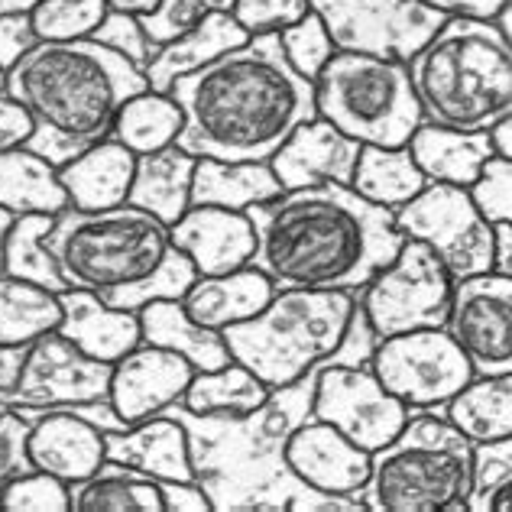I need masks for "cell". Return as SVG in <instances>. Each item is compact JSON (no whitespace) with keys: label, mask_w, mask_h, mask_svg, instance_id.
I'll return each mask as SVG.
<instances>
[{"label":"cell","mask_w":512,"mask_h":512,"mask_svg":"<svg viewBox=\"0 0 512 512\" xmlns=\"http://www.w3.org/2000/svg\"><path fill=\"white\" fill-rule=\"evenodd\" d=\"M169 94L185 117L179 146L198 159L269 163L305 120L318 117L315 82L289 65L279 33L250 36L182 75Z\"/></svg>","instance_id":"6da1fadb"},{"label":"cell","mask_w":512,"mask_h":512,"mask_svg":"<svg viewBox=\"0 0 512 512\" xmlns=\"http://www.w3.org/2000/svg\"><path fill=\"white\" fill-rule=\"evenodd\" d=\"M247 214L256 231L250 266L276 289L360 292L406 244L393 211L338 182L286 188Z\"/></svg>","instance_id":"7a4b0ae2"},{"label":"cell","mask_w":512,"mask_h":512,"mask_svg":"<svg viewBox=\"0 0 512 512\" xmlns=\"http://www.w3.org/2000/svg\"><path fill=\"white\" fill-rule=\"evenodd\" d=\"M325 367V363H321ZM315 367L299 383L273 389L260 409L247 415H198L185 406L166 412L188 431L195 483L214 512H360L357 496H325L305 487L286 464L292 431L312 419Z\"/></svg>","instance_id":"3957f363"},{"label":"cell","mask_w":512,"mask_h":512,"mask_svg":"<svg viewBox=\"0 0 512 512\" xmlns=\"http://www.w3.org/2000/svg\"><path fill=\"white\" fill-rule=\"evenodd\" d=\"M150 88L146 72L107 46L85 39H39L7 72L4 91L33 117V130L82 156L111 137L133 94Z\"/></svg>","instance_id":"277c9868"},{"label":"cell","mask_w":512,"mask_h":512,"mask_svg":"<svg viewBox=\"0 0 512 512\" xmlns=\"http://www.w3.org/2000/svg\"><path fill=\"white\" fill-rule=\"evenodd\" d=\"M409 75L428 124L477 133L512 114V46L496 20L448 17Z\"/></svg>","instance_id":"5b68a950"},{"label":"cell","mask_w":512,"mask_h":512,"mask_svg":"<svg viewBox=\"0 0 512 512\" xmlns=\"http://www.w3.org/2000/svg\"><path fill=\"white\" fill-rule=\"evenodd\" d=\"M474 441L441 409H415L399 435L370 454V477L357 493L373 512L467 509Z\"/></svg>","instance_id":"8992f818"},{"label":"cell","mask_w":512,"mask_h":512,"mask_svg":"<svg viewBox=\"0 0 512 512\" xmlns=\"http://www.w3.org/2000/svg\"><path fill=\"white\" fill-rule=\"evenodd\" d=\"M354 308L357 292L276 289L260 315L224 328V341L237 363L269 389H282L331 360Z\"/></svg>","instance_id":"52a82bcc"},{"label":"cell","mask_w":512,"mask_h":512,"mask_svg":"<svg viewBox=\"0 0 512 512\" xmlns=\"http://www.w3.org/2000/svg\"><path fill=\"white\" fill-rule=\"evenodd\" d=\"M46 247L72 289L107 292L153 276L172 247V227L133 205L65 208L52 221Z\"/></svg>","instance_id":"ba28073f"},{"label":"cell","mask_w":512,"mask_h":512,"mask_svg":"<svg viewBox=\"0 0 512 512\" xmlns=\"http://www.w3.org/2000/svg\"><path fill=\"white\" fill-rule=\"evenodd\" d=\"M315 104L318 117L363 146H409L425 124L409 62L367 52H334L315 78Z\"/></svg>","instance_id":"9c48e42d"},{"label":"cell","mask_w":512,"mask_h":512,"mask_svg":"<svg viewBox=\"0 0 512 512\" xmlns=\"http://www.w3.org/2000/svg\"><path fill=\"white\" fill-rule=\"evenodd\" d=\"M451 292L454 279L435 250L422 240L406 237L393 263H386L357 292V299L383 341L406 331L444 328L451 312Z\"/></svg>","instance_id":"30bf717a"},{"label":"cell","mask_w":512,"mask_h":512,"mask_svg":"<svg viewBox=\"0 0 512 512\" xmlns=\"http://www.w3.org/2000/svg\"><path fill=\"white\" fill-rule=\"evenodd\" d=\"M393 214L402 237L422 240L435 250L454 282L493 269L496 227L483 218L477 201L470 198V188L428 182Z\"/></svg>","instance_id":"8fae6325"},{"label":"cell","mask_w":512,"mask_h":512,"mask_svg":"<svg viewBox=\"0 0 512 512\" xmlns=\"http://www.w3.org/2000/svg\"><path fill=\"white\" fill-rule=\"evenodd\" d=\"M373 373L393 396L415 409H441L474 380V367L444 328H422L383 338Z\"/></svg>","instance_id":"7c38bea8"},{"label":"cell","mask_w":512,"mask_h":512,"mask_svg":"<svg viewBox=\"0 0 512 512\" xmlns=\"http://www.w3.org/2000/svg\"><path fill=\"white\" fill-rule=\"evenodd\" d=\"M325 20L338 52L409 62L444 26V13L425 0H308Z\"/></svg>","instance_id":"4fadbf2b"},{"label":"cell","mask_w":512,"mask_h":512,"mask_svg":"<svg viewBox=\"0 0 512 512\" xmlns=\"http://www.w3.org/2000/svg\"><path fill=\"white\" fill-rule=\"evenodd\" d=\"M30 419V461L36 470L72 487L104 467V431H124L127 422L107 399L56 409H17Z\"/></svg>","instance_id":"5bb4252c"},{"label":"cell","mask_w":512,"mask_h":512,"mask_svg":"<svg viewBox=\"0 0 512 512\" xmlns=\"http://www.w3.org/2000/svg\"><path fill=\"white\" fill-rule=\"evenodd\" d=\"M114 363L94 360L59 331L36 338L23 354L17 383L0 389V409H56L107 399Z\"/></svg>","instance_id":"9a60e30c"},{"label":"cell","mask_w":512,"mask_h":512,"mask_svg":"<svg viewBox=\"0 0 512 512\" xmlns=\"http://www.w3.org/2000/svg\"><path fill=\"white\" fill-rule=\"evenodd\" d=\"M412 409L380 383L373 367H338L325 363L318 370L312 419H321L347 435L363 451H380L393 441Z\"/></svg>","instance_id":"2e32d148"},{"label":"cell","mask_w":512,"mask_h":512,"mask_svg":"<svg viewBox=\"0 0 512 512\" xmlns=\"http://www.w3.org/2000/svg\"><path fill=\"white\" fill-rule=\"evenodd\" d=\"M444 331L464 350L474 376L512 373V276L490 269L457 279Z\"/></svg>","instance_id":"e0dca14e"},{"label":"cell","mask_w":512,"mask_h":512,"mask_svg":"<svg viewBox=\"0 0 512 512\" xmlns=\"http://www.w3.org/2000/svg\"><path fill=\"white\" fill-rule=\"evenodd\" d=\"M198 370L182 354L156 344L133 347L127 357H120L111 370V389L107 402L114 412L130 425H140L153 415H163L169 406H175L192 376Z\"/></svg>","instance_id":"ac0fdd59"},{"label":"cell","mask_w":512,"mask_h":512,"mask_svg":"<svg viewBox=\"0 0 512 512\" xmlns=\"http://www.w3.org/2000/svg\"><path fill=\"white\" fill-rule=\"evenodd\" d=\"M286 464L305 487L325 496H357L370 477V451L321 419H308L292 431Z\"/></svg>","instance_id":"d6986e66"},{"label":"cell","mask_w":512,"mask_h":512,"mask_svg":"<svg viewBox=\"0 0 512 512\" xmlns=\"http://www.w3.org/2000/svg\"><path fill=\"white\" fill-rule=\"evenodd\" d=\"M363 143L347 137L344 130L328 124L325 117L305 120L292 137L279 146L269 159L282 188H308V185H354L357 159Z\"/></svg>","instance_id":"ffe728a7"},{"label":"cell","mask_w":512,"mask_h":512,"mask_svg":"<svg viewBox=\"0 0 512 512\" xmlns=\"http://www.w3.org/2000/svg\"><path fill=\"white\" fill-rule=\"evenodd\" d=\"M172 244L192 256L198 276H221L250 266L256 231L247 211L195 205L172 224Z\"/></svg>","instance_id":"44dd1931"},{"label":"cell","mask_w":512,"mask_h":512,"mask_svg":"<svg viewBox=\"0 0 512 512\" xmlns=\"http://www.w3.org/2000/svg\"><path fill=\"white\" fill-rule=\"evenodd\" d=\"M104 454L153 480H195L188 431L169 412L153 415L124 431H104Z\"/></svg>","instance_id":"7402d4cb"},{"label":"cell","mask_w":512,"mask_h":512,"mask_svg":"<svg viewBox=\"0 0 512 512\" xmlns=\"http://www.w3.org/2000/svg\"><path fill=\"white\" fill-rule=\"evenodd\" d=\"M59 302H62V321L56 331L94 360L117 363L133 347L143 344L140 315L107 305L98 292L65 289L59 292Z\"/></svg>","instance_id":"603a6c76"},{"label":"cell","mask_w":512,"mask_h":512,"mask_svg":"<svg viewBox=\"0 0 512 512\" xmlns=\"http://www.w3.org/2000/svg\"><path fill=\"white\" fill-rule=\"evenodd\" d=\"M273 292L276 286L266 273H260L256 266H240L234 273L198 276L182 295V305L198 325L224 331L260 315L273 299Z\"/></svg>","instance_id":"cb8c5ba5"},{"label":"cell","mask_w":512,"mask_h":512,"mask_svg":"<svg viewBox=\"0 0 512 512\" xmlns=\"http://www.w3.org/2000/svg\"><path fill=\"white\" fill-rule=\"evenodd\" d=\"M247 39L250 33L240 26L231 10H214L201 23H195L192 30L169 39L166 46H156L150 65H146V82H150L153 91L169 94V88L182 75L201 69V65L224 56V52L244 46Z\"/></svg>","instance_id":"d4e9b609"},{"label":"cell","mask_w":512,"mask_h":512,"mask_svg":"<svg viewBox=\"0 0 512 512\" xmlns=\"http://www.w3.org/2000/svg\"><path fill=\"white\" fill-rule=\"evenodd\" d=\"M133 172H137V153L124 143L107 137L88 146L69 166L59 169V179L69 192L72 208L78 211H104L127 205Z\"/></svg>","instance_id":"484cf974"},{"label":"cell","mask_w":512,"mask_h":512,"mask_svg":"<svg viewBox=\"0 0 512 512\" xmlns=\"http://www.w3.org/2000/svg\"><path fill=\"white\" fill-rule=\"evenodd\" d=\"M409 153L425 172L428 182H448L461 188L474 185L483 166H487V159L496 156L490 130L467 133V130L428 124V120L412 133Z\"/></svg>","instance_id":"4316f807"},{"label":"cell","mask_w":512,"mask_h":512,"mask_svg":"<svg viewBox=\"0 0 512 512\" xmlns=\"http://www.w3.org/2000/svg\"><path fill=\"white\" fill-rule=\"evenodd\" d=\"M198 156L182 150L179 143L166 150L137 156V172L127 195V205L156 214L163 224H175L192 208V179H195Z\"/></svg>","instance_id":"83f0119b"},{"label":"cell","mask_w":512,"mask_h":512,"mask_svg":"<svg viewBox=\"0 0 512 512\" xmlns=\"http://www.w3.org/2000/svg\"><path fill=\"white\" fill-rule=\"evenodd\" d=\"M140 331L143 344H156L182 354L195 370H218L231 363V347L224 341V331H214L198 325V321L185 312L182 299H163L140 308Z\"/></svg>","instance_id":"f1b7e54d"},{"label":"cell","mask_w":512,"mask_h":512,"mask_svg":"<svg viewBox=\"0 0 512 512\" xmlns=\"http://www.w3.org/2000/svg\"><path fill=\"white\" fill-rule=\"evenodd\" d=\"M286 188L269 163H227V159H198L192 179V208H231L247 211L253 205L282 195Z\"/></svg>","instance_id":"f546056e"},{"label":"cell","mask_w":512,"mask_h":512,"mask_svg":"<svg viewBox=\"0 0 512 512\" xmlns=\"http://www.w3.org/2000/svg\"><path fill=\"white\" fill-rule=\"evenodd\" d=\"M0 208L13 214H62L72 201L49 159L13 146L0 153Z\"/></svg>","instance_id":"4dcf8cb0"},{"label":"cell","mask_w":512,"mask_h":512,"mask_svg":"<svg viewBox=\"0 0 512 512\" xmlns=\"http://www.w3.org/2000/svg\"><path fill=\"white\" fill-rule=\"evenodd\" d=\"M441 415L474 444L512 438V373L474 376L461 393L444 402Z\"/></svg>","instance_id":"1f68e13d"},{"label":"cell","mask_w":512,"mask_h":512,"mask_svg":"<svg viewBox=\"0 0 512 512\" xmlns=\"http://www.w3.org/2000/svg\"><path fill=\"white\" fill-rule=\"evenodd\" d=\"M428 185L409 146H363L354 172V192L380 208L396 211Z\"/></svg>","instance_id":"d6a6232c"},{"label":"cell","mask_w":512,"mask_h":512,"mask_svg":"<svg viewBox=\"0 0 512 512\" xmlns=\"http://www.w3.org/2000/svg\"><path fill=\"white\" fill-rule=\"evenodd\" d=\"M72 512H166L159 480L104 461L98 474L72 483Z\"/></svg>","instance_id":"836d02e7"},{"label":"cell","mask_w":512,"mask_h":512,"mask_svg":"<svg viewBox=\"0 0 512 512\" xmlns=\"http://www.w3.org/2000/svg\"><path fill=\"white\" fill-rule=\"evenodd\" d=\"M62 321L59 292L0 273V347H30Z\"/></svg>","instance_id":"e575fe53"},{"label":"cell","mask_w":512,"mask_h":512,"mask_svg":"<svg viewBox=\"0 0 512 512\" xmlns=\"http://www.w3.org/2000/svg\"><path fill=\"white\" fill-rule=\"evenodd\" d=\"M269 389L260 376L244 363H224L218 370H198L188 383L179 406L198 415H247L269 399Z\"/></svg>","instance_id":"d590c367"},{"label":"cell","mask_w":512,"mask_h":512,"mask_svg":"<svg viewBox=\"0 0 512 512\" xmlns=\"http://www.w3.org/2000/svg\"><path fill=\"white\" fill-rule=\"evenodd\" d=\"M182 120H185L182 107L175 104L172 94L146 88L140 94H133V98L120 107L111 137L120 140L137 156L156 153V150H166L172 143H179Z\"/></svg>","instance_id":"8d00e7d4"},{"label":"cell","mask_w":512,"mask_h":512,"mask_svg":"<svg viewBox=\"0 0 512 512\" xmlns=\"http://www.w3.org/2000/svg\"><path fill=\"white\" fill-rule=\"evenodd\" d=\"M52 221H56V214H17L4 244V273L17 279H30L36 286H46L52 292H65L72 286L65 282L56 256L46 247Z\"/></svg>","instance_id":"74e56055"},{"label":"cell","mask_w":512,"mask_h":512,"mask_svg":"<svg viewBox=\"0 0 512 512\" xmlns=\"http://www.w3.org/2000/svg\"><path fill=\"white\" fill-rule=\"evenodd\" d=\"M470 512H512V438L474 444L467 490Z\"/></svg>","instance_id":"f35d334b"},{"label":"cell","mask_w":512,"mask_h":512,"mask_svg":"<svg viewBox=\"0 0 512 512\" xmlns=\"http://www.w3.org/2000/svg\"><path fill=\"white\" fill-rule=\"evenodd\" d=\"M198 279V269L192 263V256L182 253L179 247H169L166 260L159 263V269L153 276H146L137 286H124V289H107L98 292L107 305L124 308V312H140L143 305L150 302H163V299H182L188 292V286Z\"/></svg>","instance_id":"ab89813d"},{"label":"cell","mask_w":512,"mask_h":512,"mask_svg":"<svg viewBox=\"0 0 512 512\" xmlns=\"http://www.w3.org/2000/svg\"><path fill=\"white\" fill-rule=\"evenodd\" d=\"M107 10V0H39L30 17L39 39H85L98 30Z\"/></svg>","instance_id":"60d3db41"},{"label":"cell","mask_w":512,"mask_h":512,"mask_svg":"<svg viewBox=\"0 0 512 512\" xmlns=\"http://www.w3.org/2000/svg\"><path fill=\"white\" fill-rule=\"evenodd\" d=\"M279 43H282V52H286L289 65L302 78H308V82H315L321 69L331 62L334 52H338L325 20H321L315 10H308L302 20H295L286 26V30H279Z\"/></svg>","instance_id":"b9f144b4"},{"label":"cell","mask_w":512,"mask_h":512,"mask_svg":"<svg viewBox=\"0 0 512 512\" xmlns=\"http://www.w3.org/2000/svg\"><path fill=\"white\" fill-rule=\"evenodd\" d=\"M0 512H72V487L46 470H30L0 490Z\"/></svg>","instance_id":"7bdbcfd3"},{"label":"cell","mask_w":512,"mask_h":512,"mask_svg":"<svg viewBox=\"0 0 512 512\" xmlns=\"http://www.w3.org/2000/svg\"><path fill=\"white\" fill-rule=\"evenodd\" d=\"M214 10H234V0H159V7L140 20L153 46H166L169 39L192 30Z\"/></svg>","instance_id":"ee69618b"},{"label":"cell","mask_w":512,"mask_h":512,"mask_svg":"<svg viewBox=\"0 0 512 512\" xmlns=\"http://www.w3.org/2000/svg\"><path fill=\"white\" fill-rule=\"evenodd\" d=\"M91 39L107 46L111 52H117V56H124L127 62H133L143 72L156 52L153 39L143 30V20L133 17V13H124V10H107V17L101 20L98 30L91 33Z\"/></svg>","instance_id":"f6af8a7d"},{"label":"cell","mask_w":512,"mask_h":512,"mask_svg":"<svg viewBox=\"0 0 512 512\" xmlns=\"http://www.w3.org/2000/svg\"><path fill=\"white\" fill-rule=\"evenodd\" d=\"M470 198L490 224H512V159L490 156L480 179L470 185Z\"/></svg>","instance_id":"bcb514c9"},{"label":"cell","mask_w":512,"mask_h":512,"mask_svg":"<svg viewBox=\"0 0 512 512\" xmlns=\"http://www.w3.org/2000/svg\"><path fill=\"white\" fill-rule=\"evenodd\" d=\"M312 10L308 0H234V17L240 26L256 36V33H279L289 23L302 20Z\"/></svg>","instance_id":"7dc6e473"},{"label":"cell","mask_w":512,"mask_h":512,"mask_svg":"<svg viewBox=\"0 0 512 512\" xmlns=\"http://www.w3.org/2000/svg\"><path fill=\"white\" fill-rule=\"evenodd\" d=\"M30 470H36L30 461V419L17 409H0V490Z\"/></svg>","instance_id":"c3c4849f"},{"label":"cell","mask_w":512,"mask_h":512,"mask_svg":"<svg viewBox=\"0 0 512 512\" xmlns=\"http://www.w3.org/2000/svg\"><path fill=\"white\" fill-rule=\"evenodd\" d=\"M376 344H380V334L373 331L370 318H367V312H363V305L357 299L354 318H350L344 338H341L338 350H334L328 363H338V367H370L373 354H376Z\"/></svg>","instance_id":"681fc988"},{"label":"cell","mask_w":512,"mask_h":512,"mask_svg":"<svg viewBox=\"0 0 512 512\" xmlns=\"http://www.w3.org/2000/svg\"><path fill=\"white\" fill-rule=\"evenodd\" d=\"M36 43L30 13H0V72H10Z\"/></svg>","instance_id":"f907efd6"},{"label":"cell","mask_w":512,"mask_h":512,"mask_svg":"<svg viewBox=\"0 0 512 512\" xmlns=\"http://www.w3.org/2000/svg\"><path fill=\"white\" fill-rule=\"evenodd\" d=\"M33 127L36 124L30 111L20 101H13L7 91H0V153L13 150V146H23Z\"/></svg>","instance_id":"816d5d0a"},{"label":"cell","mask_w":512,"mask_h":512,"mask_svg":"<svg viewBox=\"0 0 512 512\" xmlns=\"http://www.w3.org/2000/svg\"><path fill=\"white\" fill-rule=\"evenodd\" d=\"M166 512H211V500L195 480H159Z\"/></svg>","instance_id":"f5cc1de1"},{"label":"cell","mask_w":512,"mask_h":512,"mask_svg":"<svg viewBox=\"0 0 512 512\" xmlns=\"http://www.w3.org/2000/svg\"><path fill=\"white\" fill-rule=\"evenodd\" d=\"M428 7L441 10L444 17H470V20H496L509 0H425Z\"/></svg>","instance_id":"db71d44e"},{"label":"cell","mask_w":512,"mask_h":512,"mask_svg":"<svg viewBox=\"0 0 512 512\" xmlns=\"http://www.w3.org/2000/svg\"><path fill=\"white\" fill-rule=\"evenodd\" d=\"M496 244H493V269L503 276H512V224H493Z\"/></svg>","instance_id":"11a10c76"},{"label":"cell","mask_w":512,"mask_h":512,"mask_svg":"<svg viewBox=\"0 0 512 512\" xmlns=\"http://www.w3.org/2000/svg\"><path fill=\"white\" fill-rule=\"evenodd\" d=\"M23 354H26V347H0V389H10L17 383Z\"/></svg>","instance_id":"9f6ffc18"},{"label":"cell","mask_w":512,"mask_h":512,"mask_svg":"<svg viewBox=\"0 0 512 512\" xmlns=\"http://www.w3.org/2000/svg\"><path fill=\"white\" fill-rule=\"evenodd\" d=\"M490 137H493L496 156H509L512 159V114L506 120H500V124L490 130Z\"/></svg>","instance_id":"6f0895ef"},{"label":"cell","mask_w":512,"mask_h":512,"mask_svg":"<svg viewBox=\"0 0 512 512\" xmlns=\"http://www.w3.org/2000/svg\"><path fill=\"white\" fill-rule=\"evenodd\" d=\"M111 10H124V13H133V17H146V13H153L159 7V0H107Z\"/></svg>","instance_id":"680465c9"},{"label":"cell","mask_w":512,"mask_h":512,"mask_svg":"<svg viewBox=\"0 0 512 512\" xmlns=\"http://www.w3.org/2000/svg\"><path fill=\"white\" fill-rule=\"evenodd\" d=\"M13 221H17V214L0 208V273H4V244H7V231L13 227Z\"/></svg>","instance_id":"91938a15"},{"label":"cell","mask_w":512,"mask_h":512,"mask_svg":"<svg viewBox=\"0 0 512 512\" xmlns=\"http://www.w3.org/2000/svg\"><path fill=\"white\" fill-rule=\"evenodd\" d=\"M39 0H0V13H33Z\"/></svg>","instance_id":"94428289"},{"label":"cell","mask_w":512,"mask_h":512,"mask_svg":"<svg viewBox=\"0 0 512 512\" xmlns=\"http://www.w3.org/2000/svg\"><path fill=\"white\" fill-rule=\"evenodd\" d=\"M496 26H500L503 36L509 39V46H512V0L500 10V17H496Z\"/></svg>","instance_id":"6125c7cd"},{"label":"cell","mask_w":512,"mask_h":512,"mask_svg":"<svg viewBox=\"0 0 512 512\" xmlns=\"http://www.w3.org/2000/svg\"><path fill=\"white\" fill-rule=\"evenodd\" d=\"M4 82H7V72H0V91H4Z\"/></svg>","instance_id":"be15d7a7"}]
</instances>
